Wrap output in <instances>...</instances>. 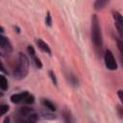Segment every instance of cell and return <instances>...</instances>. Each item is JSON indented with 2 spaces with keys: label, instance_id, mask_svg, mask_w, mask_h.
I'll list each match as a JSON object with an SVG mask.
<instances>
[{
  "label": "cell",
  "instance_id": "30bf717a",
  "mask_svg": "<svg viewBox=\"0 0 123 123\" xmlns=\"http://www.w3.org/2000/svg\"><path fill=\"white\" fill-rule=\"evenodd\" d=\"M44 109H45V108H44ZM40 115H41L42 118H44V119H50V120L56 119V117H57V116L53 113V111H49V110H47V109L41 111H40Z\"/></svg>",
  "mask_w": 123,
  "mask_h": 123
},
{
  "label": "cell",
  "instance_id": "4316f807",
  "mask_svg": "<svg viewBox=\"0 0 123 123\" xmlns=\"http://www.w3.org/2000/svg\"><path fill=\"white\" fill-rule=\"evenodd\" d=\"M117 110H118V111H120V110H121V108H120V107H117ZM119 113H120V116H121V117H123V111H120Z\"/></svg>",
  "mask_w": 123,
  "mask_h": 123
},
{
  "label": "cell",
  "instance_id": "cb8c5ba5",
  "mask_svg": "<svg viewBox=\"0 0 123 123\" xmlns=\"http://www.w3.org/2000/svg\"><path fill=\"white\" fill-rule=\"evenodd\" d=\"M3 123H11V118H10V116H6V117L4 118V120H3Z\"/></svg>",
  "mask_w": 123,
  "mask_h": 123
},
{
  "label": "cell",
  "instance_id": "6da1fadb",
  "mask_svg": "<svg viewBox=\"0 0 123 123\" xmlns=\"http://www.w3.org/2000/svg\"><path fill=\"white\" fill-rule=\"evenodd\" d=\"M90 37H91V41L93 43L94 50H95L97 56L101 58V56L103 54V37H102L100 21L96 14H92V16H91Z\"/></svg>",
  "mask_w": 123,
  "mask_h": 123
},
{
  "label": "cell",
  "instance_id": "ffe728a7",
  "mask_svg": "<svg viewBox=\"0 0 123 123\" xmlns=\"http://www.w3.org/2000/svg\"><path fill=\"white\" fill-rule=\"evenodd\" d=\"M32 61L34 62V63H35V65H36V67H37V68H38V69L42 68V66H43V65H42V62H41V61H40L37 57L34 58Z\"/></svg>",
  "mask_w": 123,
  "mask_h": 123
},
{
  "label": "cell",
  "instance_id": "44dd1931",
  "mask_svg": "<svg viewBox=\"0 0 123 123\" xmlns=\"http://www.w3.org/2000/svg\"><path fill=\"white\" fill-rule=\"evenodd\" d=\"M116 44H117V48H118L120 54L123 57V40H121L120 38H117L116 39Z\"/></svg>",
  "mask_w": 123,
  "mask_h": 123
},
{
  "label": "cell",
  "instance_id": "8fae6325",
  "mask_svg": "<svg viewBox=\"0 0 123 123\" xmlns=\"http://www.w3.org/2000/svg\"><path fill=\"white\" fill-rule=\"evenodd\" d=\"M109 4V1H105V0H97L93 3V7L96 11H100L103 10L107 5Z\"/></svg>",
  "mask_w": 123,
  "mask_h": 123
},
{
  "label": "cell",
  "instance_id": "7a4b0ae2",
  "mask_svg": "<svg viewBox=\"0 0 123 123\" xmlns=\"http://www.w3.org/2000/svg\"><path fill=\"white\" fill-rule=\"evenodd\" d=\"M29 68H30V60L29 58L22 52L18 54V60L15 67L13 68L12 75L13 78L16 80H22L24 79L28 73H29Z\"/></svg>",
  "mask_w": 123,
  "mask_h": 123
},
{
  "label": "cell",
  "instance_id": "9c48e42d",
  "mask_svg": "<svg viewBox=\"0 0 123 123\" xmlns=\"http://www.w3.org/2000/svg\"><path fill=\"white\" fill-rule=\"evenodd\" d=\"M41 104L43 105V107H44L45 109H47V110H49V111H55L57 110L56 105H55L53 102H51L50 100H48V99H42V100H41Z\"/></svg>",
  "mask_w": 123,
  "mask_h": 123
},
{
  "label": "cell",
  "instance_id": "ba28073f",
  "mask_svg": "<svg viewBox=\"0 0 123 123\" xmlns=\"http://www.w3.org/2000/svg\"><path fill=\"white\" fill-rule=\"evenodd\" d=\"M62 118H63V122L64 123H74V118L72 116V113L71 111L68 110V109H63L62 112Z\"/></svg>",
  "mask_w": 123,
  "mask_h": 123
},
{
  "label": "cell",
  "instance_id": "603a6c76",
  "mask_svg": "<svg viewBox=\"0 0 123 123\" xmlns=\"http://www.w3.org/2000/svg\"><path fill=\"white\" fill-rule=\"evenodd\" d=\"M117 96L119 97V99H120V101H121V103L123 105V89H119L117 91Z\"/></svg>",
  "mask_w": 123,
  "mask_h": 123
},
{
  "label": "cell",
  "instance_id": "f1b7e54d",
  "mask_svg": "<svg viewBox=\"0 0 123 123\" xmlns=\"http://www.w3.org/2000/svg\"><path fill=\"white\" fill-rule=\"evenodd\" d=\"M22 123H26V122H25V120H24V121H23V120H22Z\"/></svg>",
  "mask_w": 123,
  "mask_h": 123
},
{
  "label": "cell",
  "instance_id": "52a82bcc",
  "mask_svg": "<svg viewBox=\"0 0 123 123\" xmlns=\"http://www.w3.org/2000/svg\"><path fill=\"white\" fill-rule=\"evenodd\" d=\"M111 14H112V17L114 19V23L123 28V15L119 12H117L115 10L111 11Z\"/></svg>",
  "mask_w": 123,
  "mask_h": 123
},
{
  "label": "cell",
  "instance_id": "277c9868",
  "mask_svg": "<svg viewBox=\"0 0 123 123\" xmlns=\"http://www.w3.org/2000/svg\"><path fill=\"white\" fill-rule=\"evenodd\" d=\"M0 49L2 55H10L12 52V46L11 41L9 40L8 37H6L4 35L0 36Z\"/></svg>",
  "mask_w": 123,
  "mask_h": 123
},
{
  "label": "cell",
  "instance_id": "5b68a950",
  "mask_svg": "<svg viewBox=\"0 0 123 123\" xmlns=\"http://www.w3.org/2000/svg\"><path fill=\"white\" fill-rule=\"evenodd\" d=\"M28 94H29V92L26 91V90L22 91V92H19V93H15V94H12L10 97V100L13 104H18L20 102H24V100L28 96Z\"/></svg>",
  "mask_w": 123,
  "mask_h": 123
},
{
  "label": "cell",
  "instance_id": "d4e9b609",
  "mask_svg": "<svg viewBox=\"0 0 123 123\" xmlns=\"http://www.w3.org/2000/svg\"><path fill=\"white\" fill-rule=\"evenodd\" d=\"M1 71L4 72V73H8V71H6V69H5V67H4L3 62H1Z\"/></svg>",
  "mask_w": 123,
  "mask_h": 123
},
{
  "label": "cell",
  "instance_id": "5bb4252c",
  "mask_svg": "<svg viewBox=\"0 0 123 123\" xmlns=\"http://www.w3.org/2000/svg\"><path fill=\"white\" fill-rule=\"evenodd\" d=\"M32 112H33V110L31 108H29V107H22L19 110V114L21 116H28Z\"/></svg>",
  "mask_w": 123,
  "mask_h": 123
},
{
  "label": "cell",
  "instance_id": "3957f363",
  "mask_svg": "<svg viewBox=\"0 0 123 123\" xmlns=\"http://www.w3.org/2000/svg\"><path fill=\"white\" fill-rule=\"evenodd\" d=\"M104 62H105L106 67L109 70L114 71V70L117 69V62L115 61V58H114L112 52L109 49H107L104 53Z\"/></svg>",
  "mask_w": 123,
  "mask_h": 123
},
{
  "label": "cell",
  "instance_id": "ac0fdd59",
  "mask_svg": "<svg viewBox=\"0 0 123 123\" xmlns=\"http://www.w3.org/2000/svg\"><path fill=\"white\" fill-rule=\"evenodd\" d=\"M9 109H10L9 105H7V104H2V105L0 106V113H1V115H5V114L8 112Z\"/></svg>",
  "mask_w": 123,
  "mask_h": 123
},
{
  "label": "cell",
  "instance_id": "d6986e66",
  "mask_svg": "<svg viewBox=\"0 0 123 123\" xmlns=\"http://www.w3.org/2000/svg\"><path fill=\"white\" fill-rule=\"evenodd\" d=\"M24 103H26V104H34L35 103V96L33 94H30L29 93L28 96L25 98Z\"/></svg>",
  "mask_w": 123,
  "mask_h": 123
},
{
  "label": "cell",
  "instance_id": "7c38bea8",
  "mask_svg": "<svg viewBox=\"0 0 123 123\" xmlns=\"http://www.w3.org/2000/svg\"><path fill=\"white\" fill-rule=\"evenodd\" d=\"M0 87L3 91H7L9 89V83H8L7 78L4 75L0 76Z\"/></svg>",
  "mask_w": 123,
  "mask_h": 123
},
{
  "label": "cell",
  "instance_id": "9a60e30c",
  "mask_svg": "<svg viewBox=\"0 0 123 123\" xmlns=\"http://www.w3.org/2000/svg\"><path fill=\"white\" fill-rule=\"evenodd\" d=\"M27 52H28V54H29V56L31 57L32 60L37 57L36 51H35V49H34V47H33L32 45H28V47H27Z\"/></svg>",
  "mask_w": 123,
  "mask_h": 123
},
{
  "label": "cell",
  "instance_id": "83f0119b",
  "mask_svg": "<svg viewBox=\"0 0 123 123\" xmlns=\"http://www.w3.org/2000/svg\"><path fill=\"white\" fill-rule=\"evenodd\" d=\"M1 33H2V34H3V33H4V28H3V27H2V26H1Z\"/></svg>",
  "mask_w": 123,
  "mask_h": 123
},
{
  "label": "cell",
  "instance_id": "7402d4cb",
  "mask_svg": "<svg viewBox=\"0 0 123 123\" xmlns=\"http://www.w3.org/2000/svg\"><path fill=\"white\" fill-rule=\"evenodd\" d=\"M114 25H115V28H116V30H117V33H118V35H119V37H120V39L123 40V28L120 27L119 25L115 24V23H114Z\"/></svg>",
  "mask_w": 123,
  "mask_h": 123
},
{
  "label": "cell",
  "instance_id": "484cf974",
  "mask_svg": "<svg viewBox=\"0 0 123 123\" xmlns=\"http://www.w3.org/2000/svg\"><path fill=\"white\" fill-rule=\"evenodd\" d=\"M13 28H14V30H16V33H18V34L20 33V29H19V28H18L17 26H14Z\"/></svg>",
  "mask_w": 123,
  "mask_h": 123
},
{
  "label": "cell",
  "instance_id": "2e32d148",
  "mask_svg": "<svg viewBox=\"0 0 123 123\" xmlns=\"http://www.w3.org/2000/svg\"><path fill=\"white\" fill-rule=\"evenodd\" d=\"M48 75H49L52 83L54 84V86H58V81H57V78H56V75H55L54 71L53 70H49L48 71Z\"/></svg>",
  "mask_w": 123,
  "mask_h": 123
},
{
  "label": "cell",
  "instance_id": "4fadbf2b",
  "mask_svg": "<svg viewBox=\"0 0 123 123\" xmlns=\"http://www.w3.org/2000/svg\"><path fill=\"white\" fill-rule=\"evenodd\" d=\"M37 120H38V114L36 112H32L27 116L25 122L26 123H37Z\"/></svg>",
  "mask_w": 123,
  "mask_h": 123
},
{
  "label": "cell",
  "instance_id": "e0dca14e",
  "mask_svg": "<svg viewBox=\"0 0 123 123\" xmlns=\"http://www.w3.org/2000/svg\"><path fill=\"white\" fill-rule=\"evenodd\" d=\"M45 24L49 27L52 26V16H51V13L49 11H47L46 12V16H45Z\"/></svg>",
  "mask_w": 123,
  "mask_h": 123
},
{
  "label": "cell",
  "instance_id": "8992f818",
  "mask_svg": "<svg viewBox=\"0 0 123 123\" xmlns=\"http://www.w3.org/2000/svg\"><path fill=\"white\" fill-rule=\"evenodd\" d=\"M36 44H37V48L40 51H42V52H44V53H46L48 55H51L52 52H51V49H50L49 45L45 41H43L41 38H36Z\"/></svg>",
  "mask_w": 123,
  "mask_h": 123
}]
</instances>
